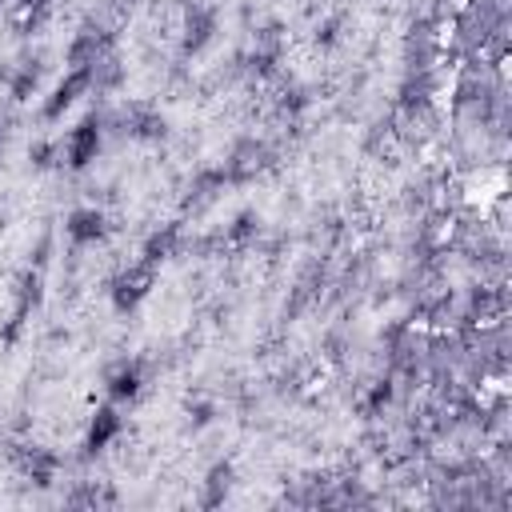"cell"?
<instances>
[{"mask_svg": "<svg viewBox=\"0 0 512 512\" xmlns=\"http://www.w3.org/2000/svg\"><path fill=\"white\" fill-rule=\"evenodd\" d=\"M136 392H141V376H136V372H120V376H116V381H112V397H136Z\"/></svg>", "mask_w": 512, "mask_h": 512, "instance_id": "1", "label": "cell"}, {"mask_svg": "<svg viewBox=\"0 0 512 512\" xmlns=\"http://www.w3.org/2000/svg\"><path fill=\"white\" fill-rule=\"evenodd\" d=\"M100 237V212H80L72 221V237Z\"/></svg>", "mask_w": 512, "mask_h": 512, "instance_id": "2", "label": "cell"}]
</instances>
